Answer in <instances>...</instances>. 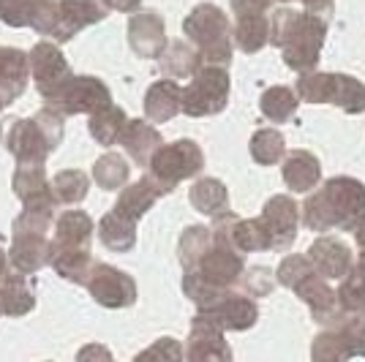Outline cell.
<instances>
[{"mask_svg": "<svg viewBox=\"0 0 365 362\" xmlns=\"http://www.w3.org/2000/svg\"><path fill=\"white\" fill-rule=\"evenodd\" d=\"M365 218V185L351 177H333L305 202V227L314 232L357 229Z\"/></svg>", "mask_w": 365, "mask_h": 362, "instance_id": "1", "label": "cell"}, {"mask_svg": "<svg viewBox=\"0 0 365 362\" xmlns=\"http://www.w3.org/2000/svg\"><path fill=\"white\" fill-rule=\"evenodd\" d=\"M278 278H281V284L294 289L311 305V314H314V319L319 324L330 327L335 319H338V308H341L338 305V294L327 286V281L317 272V267L311 264L308 257H289L281 264Z\"/></svg>", "mask_w": 365, "mask_h": 362, "instance_id": "2", "label": "cell"}, {"mask_svg": "<svg viewBox=\"0 0 365 362\" xmlns=\"http://www.w3.org/2000/svg\"><path fill=\"white\" fill-rule=\"evenodd\" d=\"M324 31L327 28H324L322 16L284 11V14H278V33H273V38H278V44L287 46V61L292 68L311 71L319 63Z\"/></svg>", "mask_w": 365, "mask_h": 362, "instance_id": "3", "label": "cell"}, {"mask_svg": "<svg viewBox=\"0 0 365 362\" xmlns=\"http://www.w3.org/2000/svg\"><path fill=\"white\" fill-rule=\"evenodd\" d=\"M365 357V316L349 314L344 321H333L314 341V362H349Z\"/></svg>", "mask_w": 365, "mask_h": 362, "instance_id": "4", "label": "cell"}, {"mask_svg": "<svg viewBox=\"0 0 365 362\" xmlns=\"http://www.w3.org/2000/svg\"><path fill=\"white\" fill-rule=\"evenodd\" d=\"M311 264L317 267L322 278H330V281H338V278H346L351 270V251L349 245L338 237H319V240L311 245Z\"/></svg>", "mask_w": 365, "mask_h": 362, "instance_id": "5", "label": "cell"}, {"mask_svg": "<svg viewBox=\"0 0 365 362\" xmlns=\"http://www.w3.org/2000/svg\"><path fill=\"white\" fill-rule=\"evenodd\" d=\"M284 177L294 191H311L319 182V158L305 150L294 152L289 164L284 166Z\"/></svg>", "mask_w": 365, "mask_h": 362, "instance_id": "6", "label": "cell"}, {"mask_svg": "<svg viewBox=\"0 0 365 362\" xmlns=\"http://www.w3.org/2000/svg\"><path fill=\"white\" fill-rule=\"evenodd\" d=\"M267 221H273V234L278 237L275 248H287L297 229V205L287 197H278L267 207Z\"/></svg>", "mask_w": 365, "mask_h": 362, "instance_id": "7", "label": "cell"}, {"mask_svg": "<svg viewBox=\"0 0 365 362\" xmlns=\"http://www.w3.org/2000/svg\"><path fill=\"white\" fill-rule=\"evenodd\" d=\"M338 305L346 314H363L365 311V251L363 259L351 267L341 289H338Z\"/></svg>", "mask_w": 365, "mask_h": 362, "instance_id": "8", "label": "cell"}, {"mask_svg": "<svg viewBox=\"0 0 365 362\" xmlns=\"http://www.w3.org/2000/svg\"><path fill=\"white\" fill-rule=\"evenodd\" d=\"M297 90L311 104H333L338 93V74H311L297 85Z\"/></svg>", "mask_w": 365, "mask_h": 362, "instance_id": "9", "label": "cell"}, {"mask_svg": "<svg viewBox=\"0 0 365 362\" xmlns=\"http://www.w3.org/2000/svg\"><path fill=\"white\" fill-rule=\"evenodd\" d=\"M264 115L275 123H287L294 115V109H297V95L289 90V88H275L264 95Z\"/></svg>", "mask_w": 365, "mask_h": 362, "instance_id": "10", "label": "cell"}, {"mask_svg": "<svg viewBox=\"0 0 365 362\" xmlns=\"http://www.w3.org/2000/svg\"><path fill=\"white\" fill-rule=\"evenodd\" d=\"M341 109H346V112H363L365 109V85L363 82H357L354 76H346V74H338V93H335V101Z\"/></svg>", "mask_w": 365, "mask_h": 362, "instance_id": "11", "label": "cell"}, {"mask_svg": "<svg viewBox=\"0 0 365 362\" xmlns=\"http://www.w3.org/2000/svg\"><path fill=\"white\" fill-rule=\"evenodd\" d=\"M264 142V148H257V158L262 164H273L281 158V152H284V136L278 134V131H264V134L257 136V145Z\"/></svg>", "mask_w": 365, "mask_h": 362, "instance_id": "12", "label": "cell"}, {"mask_svg": "<svg viewBox=\"0 0 365 362\" xmlns=\"http://www.w3.org/2000/svg\"><path fill=\"white\" fill-rule=\"evenodd\" d=\"M303 3L314 11V16H327L333 11V0H303Z\"/></svg>", "mask_w": 365, "mask_h": 362, "instance_id": "13", "label": "cell"}, {"mask_svg": "<svg viewBox=\"0 0 365 362\" xmlns=\"http://www.w3.org/2000/svg\"><path fill=\"white\" fill-rule=\"evenodd\" d=\"M354 234H357V245H360V248L365 251V218L360 221V224H357V229H354Z\"/></svg>", "mask_w": 365, "mask_h": 362, "instance_id": "14", "label": "cell"}]
</instances>
